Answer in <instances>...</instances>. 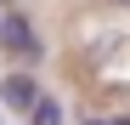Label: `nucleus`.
Masks as SVG:
<instances>
[{
    "mask_svg": "<svg viewBox=\"0 0 130 125\" xmlns=\"http://www.w3.org/2000/svg\"><path fill=\"white\" fill-rule=\"evenodd\" d=\"M28 125H62V102H57V97H40L34 114H28Z\"/></svg>",
    "mask_w": 130,
    "mask_h": 125,
    "instance_id": "obj_3",
    "label": "nucleus"
},
{
    "mask_svg": "<svg viewBox=\"0 0 130 125\" xmlns=\"http://www.w3.org/2000/svg\"><path fill=\"white\" fill-rule=\"evenodd\" d=\"M85 125H130V114H85Z\"/></svg>",
    "mask_w": 130,
    "mask_h": 125,
    "instance_id": "obj_4",
    "label": "nucleus"
},
{
    "mask_svg": "<svg viewBox=\"0 0 130 125\" xmlns=\"http://www.w3.org/2000/svg\"><path fill=\"white\" fill-rule=\"evenodd\" d=\"M0 6H11V0H0Z\"/></svg>",
    "mask_w": 130,
    "mask_h": 125,
    "instance_id": "obj_6",
    "label": "nucleus"
},
{
    "mask_svg": "<svg viewBox=\"0 0 130 125\" xmlns=\"http://www.w3.org/2000/svg\"><path fill=\"white\" fill-rule=\"evenodd\" d=\"M0 51H6L17 68H34V62L45 57V40H40V29L28 23L23 11H6V17H0Z\"/></svg>",
    "mask_w": 130,
    "mask_h": 125,
    "instance_id": "obj_1",
    "label": "nucleus"
},
{
    "mask_svg": "<svg viewBox=\"0 0 130 125\" xmlns=\"http://www.w3.org/2000/svg\"><path fill=\"white\" fill-rule=\"evenodd\" d=\"M40 97H45V91H40L34 68H11L6 80H0V108H6V114H23V119H28Z\"/></svg>",
    "mask_w": 130,
    "mask_h": 125,
    "instance_id": "obj_2",
    "label": "nucleus"
},
{
    "mask_svg": "<svg viewBox=\"0 0 130 125\" xmlns=\"http://www.w3.org/2000/svg\"><path fill=\"white\" fill-rule=\"evenodd\" d=\"M107 6H124V11H130V0H107Z\"/></svg>",
    "mask_w": 130,
    "mask_h": 125,
    "instance_id": "obj_5",
    "label": "nucleus"
},
{
    "mask_svg": "<svg viewBox=\"0 0 130 125\" xmlns=\"http://www.w3.org/2000/svg\"><path fill=\"white\" fill-rule=\"evenodd\" d=\"M23 125H28V119H23Z\"/></svg>",
    "mask_w": 130,
    "mask_h": 125,
    "instance_id": "obj_7",
    "label": "nucleus"
}]
</instances>
